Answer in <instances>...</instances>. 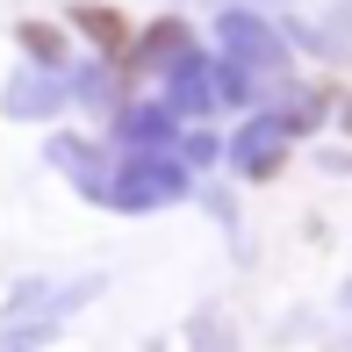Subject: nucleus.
<instances>
[{
    "mask_svg": "<svg viewBox=\"0 0 352 352\" xmlns=\"http://www.w3.org/2000/svg\"><path fill=\"white\" fill-rule=\"evenodd\" d=\"M72 22L87 29V36L101 43V51H122V43H130V22H122L116 8H72Z\"/></svg>",
    "mask_w": 352,
    "mask_h": 352,
    "instance_id": "1",
    "label": "nucleus"
}]
</instances>
